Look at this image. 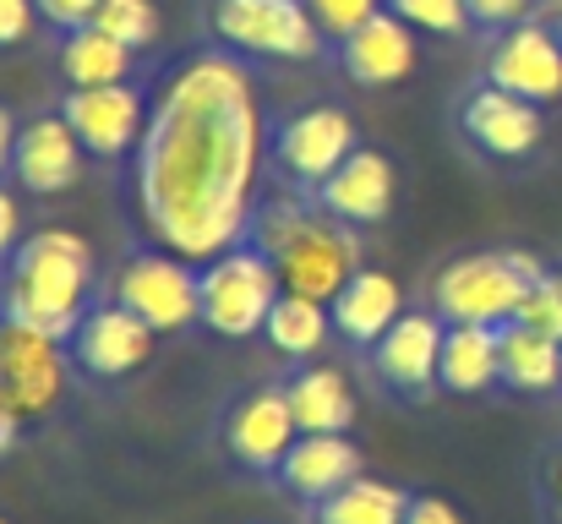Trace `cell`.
<instances>
[{"instance_id":"6da1fadb","label":"cell","mask_w":562,"mask_h":524,"mask_svg":"<svg viewBox=\"0 0 562 524\" xmlns=\"http://www.w3.org/2000/svg\"><path fill=\"white\" fill-rule=\"evenodd\" d=\"M262 175V110L251 71L229 49L191 55L148 104V126L132 159V197L148 235L207 263L251 241V197Z\"/></svg>"},{"instance_id":"7a4b0ae2","label":"cell","mask_w":562,"mask_h":524,"mask_svg":"<svg viewBox=\"0 0 562 524\" xmlns=\"http://www.w3.org/2000/svg\"><path fill=\"white\" fill-rule=\"evenodd\" d=\"M88 306H93V246L60 224L22 235V246L11 252V279L0 290V317L71 339Z\"/></svg>"},{"instance_id":"3957f363","label":"cell","mask_w":562,"mask_h":524,"mask_svg":"<svg viewBox=\"0 0 562 524\" xmlns=\"http://www.w3.org/2000/svg\"><path fill=\"white\" fill-rule=\"evenodd\" d=\"M251 241L273 257L279 279L290 296H312V301H334L356 268H361V230L339 224L323 208H301V202H268L251 224Z\"/></svg>"},{"instance_id":"277c9868","label":"cell","mask_w":562,"mask_h":524,"mask_svg":"<svg viewBox=\"0 0 562 524\" xmlns=\"http://www.w3.org/2000/svg\"><path fill=\"white\" fill-rule=\"evenodd\" d=\"M547 279V263L536 252H464L437 268L431 279V312L442 323H481L508 328L525 312V296Z\"/></svg>"},{"instance_id":"5b68a950","label":"cell","mask_w":562,"mask_h":524,"mask_svg":"<svg viewBox=\"0 0 562 524\" xmlns=\"http://www.w3.org/2000/svg\"><path fill=\"white\" fill-rule=\"evenodd\" d=\"M279 296H284V279L257 241H240L202 263V328H213L218 339L262 334Z\"/></svg>"},{"instance_id":"8992f818","label":"cell","mask_w":562,"mask_h":524,"mask_svg":"<svg viewBox=\"0 0 562 524\" xmlns=\"http://www.w3.org/2000/svg\"><path fill=\"white\" fill-rule=\"evenodd\" d=\"M207 27L235 55H262V60H317L328 38L306 0H213Z\"/></svg>"},{"instance_id":"52a82bcc","label":"cell","mask_w":562,"mask_h":524,"mask_svg":"<svg viewBox=\"0 0 562 524\" xmlns=\"http://www.w3.org/2000/svg\"><path fill=\"white\" fill-rule=\"evenodd\" d=\"M110 301L137 312L154 334H181L191 323H202V268H191L187 257L165 246L132 252L110 279Z\"/></svg>"},{"instance_id":"ba28073f","label":"cell","mask_w":562,"mask_h":524,"mask_svg":"<svg viewBox=\"0 0 562 524\" xmlns=\"http://www.w3.org/2000/svg\"><path fill=\"white\" fill-rule=\"evenodd\" d=\"M66 339L38 334L16 317H0V388L22 421H38L66 393Z\"/></svg>"},{"instance_id":"9c48e42d","label":"cell","mask_w":562,"mask_h":524,"mask_svg":"<svg viewBox=\"0 0 562 524\" xmlns=\"http://www.w3.org/2000/svg\"><path fill=\"white\" fill-rule=\"evenodd\" d=\"M486 82L530 99V104H558L562 99V38L541 22V16H525L514 27H503L492 38V55H486Z\"/></svg>"},{"instance_id":"30bf717a","label":"cell","mask_w":562,"mask_h":524,"mask_svg":"<svg viewBox=\"0 0 562 524\" xmlns=\"http://www.w3.org/2000/svg\"><path fill=\"white\" fill-rule=\"evenodd\" d=\"M356 148H361L356 143V121L339 104H312V110L290 115L279 126V137H273V159H279L284 180L306 186V191H317Z\"/></svg>"},{"instance_id":"8fae6325","label":"cell","mask_w":562,"mask_h":524,"mask_svg":"<svg viewBox=\"0 0 562 524\" xmlns=\"http://www.w3.org/2000/svg\"><path fill=\"white\" fill-rule=\"evenodd\" d=\"M66 349H71V360H77L88 377L121 382V377H132V371L148 366L154 328H148L137 312H126L121 301H99V306H88V317L77 323V334L66 339Z\"/></svg>"},{"instance_id":"7c38bea8","label":"cell","mask_w":562,"mask_h":524,"mask_svg":"<svg viewBox=\"0 0 562 524\" xmlns=\"http://www.w3.org/2000/svg\"><path fill=\"white\" fill-rule=\"evenodd\" d=\"M301 426H295V410H290V393L284 382H262L251 388L246 399H235V410L224 415V448L235 465L246 470H279L284 454L295 448Z\"/></svg>"},{"instance_id":"4fadbf2b","label":"cell","mask_w":562,"mask_h":524,"mask_svg":"<svg viewBox=\"0 0 562 524\" xmlns=\"http://www.w3.org/2000/svg\"><path fill=\"white\" fill-rule=\"evenodd\" d=\"M60 115L71 121V132L82 137V148L93 159H121V154H137L143 143V126H148V104L137 88L126 82H110V88H71Z\"/></svg>"},{"instance_id":"5bb4252c","label":"cell","mask_w":562,"mask_h":524,"mask_svg":"<svg viewBox=\"0 0 562 524\" xmlns=\"http://www.w3.org/2000/svg\"><path fill=\"white\" fill-rule=\"evenodd\" d=\"M459 126L486 159H530L541 148V132H547L541 126V104H530V99H519V93H508L497 82H481L464 99Z\"/></svg>"},{"instance_id":"9a60e30c","label":"cell","mask_w":562,"mask_h":524,"mask_svg":"<svg viewBox=\"0 0 562 524\" xmlns=\"http://www.w3.org/2000/svg\"><path fill=\"white\" fill-rule=\"evenodd\" d=\"M82 137L71 132L66 115H33L22 132H16V148H11V175L22 191L33 197H60L82 180Z\"/></svg>"},{"instance_id":"2e32d148","label":"cell","mask_w":562,"mask_h":524,"mask_svg":"<svg viewBox=\"0 0 562 524\" xmlns=\"http://www.w3.org/2000/svg\"><path fill=\"white\" fill-rule=\"evenodd\" d=\"M393 191H398V170L382 148H356L339 170L328 175L312 197L323 213H334L339 224H356V230H372L393 213Z\"/></svg>"},{"instance_id":"e0dca14e","label":"cell","mask_w":562,"mask_h":524,"mask_svg":"<svg viewBox=\"0 0 562 524\" xmlns=\"http://www.w3.org/2000/svg\"><path fill=\"white\" fill-rule=\"evenodd\" d=\"M442 339L448 323L437 312H404L372 345V371L398 393H426L431 382H442Z\"/></svg>"},{"instance_id":"ac0fdd59","label":"cell","mask_w":562,"mask_h":524,"mask_svg":"<svg viewBox=\"0 0 562 524\" xmlns=\"http://www.w3.org/2000/svg\"><path fill=\"white\" fill-rule=\"evenodd\" d=\"M279 481H284V492L290 498H301V503H328L334 492H345L350 481H361L367 470H361V448L345 437V432H301L295 437V448L284 454V465L273 470Z\"/></svg>"},{"instance_id":"d6986e66","label":"cell","mask_w":562,"mask_h":524,"mask_svg":"<svg viewBox=\"0 0 562 524\" xmlns=\"http://www.w3.org/2000/svg\"><path fill=\"white\" fill-rule=\"evenodd\" d=\"M420 49H415V27L404 16H393L387 5L372 22H361L350 38H339V71L361 88H393L415 71Z\"/></svg>"},{"instance_id":"ffe728a7","label":"cell","mask_w":562,"mask_h":524,"mask_svg":"<svg viewBox=\"0 0 562 524\" xmlns=\"http://www.w3.org/2000/svg\"><path fill=\"white\" fill-rule=\"evenodd\" d=\"M328 312H334V334H339V339L372 349L376 339L404 317V290H398V279L382 274V268H356V279L328 301Z\"/></svg>"},{"instance_id":"44dd1931","label":"cell","mask_w":562,"mask_h":524,"mask_svg":"<svg viewBox=\"0 0 562 524\" xmlns=\"http://www.w3.org/2000/svg\"><path fill=\"white\" fill-rule=\"evenodd\" d=\"M284 393H290V410H295L301 432H350L356 426V388L339 366L312 360L284 382Z\"/></svg>"},{"instance_id":"7402d4cb","label":"cell","mask_w":562,"mask_h":524,"mask_svg":"<svg viewBox=\"0 0 562 524\" xmlns=\"http://www.w3.org/2000/svg\"><path fill=\"white\" fill-rule=\"evenodd\" d=\"M492 382H503V328L448 323V339H442V388L448 393H486Z\"/></svg>"},{"instance_id":"603a6c76","label":"cell","mask_w":562,"mask_h":524,"mask_svg":"<svg viewBox=\"0 0 562 524\" xmlns=\"http://www.w3.org/2000/svg\"><path fill=\"white\" fill-rule=\"evenodd\" d=\"M503 382L514 393H558L562 388V345L536 334L530 323L503 328Z\"/></svg>"},{"instance_id":"cb8c5ba5","label":"cell","mask_w":562,"mask_h":524,"mask_svg":"<svg viewBox=\"0 0 562 524\" xmlns=\"http://www.w3.org/2000/svg\"><path fill=\"white\" fill-rule=\"evenodd\" d=\"M132 55H137V49H126V44L110 38L104 27H77V33H66V44H60V71H66L71 88H110V82H126Z\"/></svg>"},{"instance_id":"d4e9b609","label":"cell","mask_w":562,"mask_h":524,"mask_svg":"<svg viewBox=\"0 0 562 524\" xmlns=\"http://www.w3.org/2000/svg\"><path fill=\"white\" fill-rule=\"evenodd\" d=\"M268 345L279 349V355H290V360H312L317 349L328 345V334H334V312L323 306V301H312V296H279V306L268 312Z\"/></svg>"},{"instance_id":"484cf974","label":"cell","mask_w":562,"mask_h":524,"mask_svg":"<svg viewBox=\"0 0 562 524\" xmlns=\"http://www.w3.org/2000/svg\"><path fill=\"white\" fill-rule=\"evenodd\" d=\"M404 514H409L404 487L372 481V476H361L345 492H334L328 503H317V524H404Z\"/></svg>"},{"instance_id":"4316f807","label":"cell","mask_w":562,"mask_h":524,"mask_svg":"<svg viewBox=\"0 0 562 524\" xmlns=\"http://www.w3.org/2000/svg\"><path fill=\"white\" fill-rule=\"evenodd\" d=\"M93 27H104L126 49H148L159 38V5L154 0H104L99 16H93Z\"/></svg>"},{"instance_id":"83f0119b","label":"cell","mask_w":562,"mask_h":524,"mask_svg":"<svg viewBox=\"0 0 562 524\" xmlns=\"http://www.w3.org/2000/svg\"><path fill=\"white\" fill-rule=\"evenodd\" d=\"M387 11L404 16L409 27L442 33V38H453V33L470 27V5H464V0H387Z\"/></svg>"},{"instance_id":"f1b7e54d","label":"cell","mask_w":562,"mask_h":524,"mask_svg":"<svg viewBox=\"0 0 562 524\" xmlns=\"http://www.w3.org/2000/svg\"><path fill=\"white\" fill-rule=\"evenodd\" d=\"M519 323H530L536 334H547V339H558V345H562V274H552V268H547V279L525 296Z\"/></svg>"},{"instance_id":"f546056e","label":"cell","mask_w":562,"mask_h":524,"mask_svg":"<svg viewBox=\"0 0 562 524\" xmlns=\"http://www.w3.org/2000/svg\"><path fill=\"white\" fill-rule=\"evenodd\" d=\"M312 5V16H317V27L339 44V38H350L361 22H372L376 11L387 5V0H306Z\"/></svg>"},{"instance_id":"4dcf8cb0","label":"cell","mask_w":562,"mask_h":524,"mask_svg":"<svg viewBox=\"0 0 562 524\" xmlns=\"http://www.w3.org/2000/svg\"><path fill=\"white\" fill-rule=\"evenodd\" d=\"M33 5H38V16H44L49 27L77 33V27H93V16H99L104 0H33Z\"/></svg>"},{"instance_id":"1f68e13d","label":"cell","mask_w":562,"mask_h":524,"mask_svg":"<svg viewBox=\"0 0 562 524\" xmlns=\"http://www.w3.org/2000/svg\"><path fill=\"white\" fill-rule=\"evenodd\" d=\"M464 5H470V22H481V27H492V33H503V27L536 16V0H464Z\"/></svg>"},{"instance_id":"d6a6232c","label":"cell","mask_w":562,"mask_h":524,"mask_svg":"<svg viewBox=\"0 0 562 524\" xmlns=\"http://www.w3.org/2000/svg\"><path fill=\"white\" fill-rule=\"evenodd\" d=\"M33 22H38V5H33V0H0V49L27 44Z\"/></svg>"},{"instance_id":"836d02e7","label":"cell","mask_w":562,"mask_h":524,"mask_svg":"<svg viewBox=\"0 0 562 524\" xmlns=\"http://www.w3.org/2000/svg\"><path fill=\"white\" fill-rule=\"evenodd\" d=\"M404 524H464V514H459L448 498H409Z\"/></svg>"},{"instance_id":"e575fe53","label":"cell","mask_w":562,"mask_h":524,"mask_svg":"<svg viewBox=\"0 0 562 524\" xmlns=\"http://www.w3.org/2000/svg\"><path fill=\"white\" fill-rule=\"evenodd\" d=\"M16 230H22V208H16V197L0 186V263L22 246V241H16Z\"/></svg>"},{"instance_id":"d590c367","label":"cell","mask_w":562,"mask_h":524,"mask_svg":"<svg viewBox=\"0 0 562 524\" xmlns=\"http://www.w3.org/2000/svg\"><path fill=\"white\" fill-rule=\"evenodd\" d=\"M541 481H547V509H552V520H562V448L547 459Z\"/></svg>"},{"instance_id":"8d00e7d4","label":"cell","mask_w":562,"mask_h":524,"mask_svg":"<svg viewBox=\"0 0 562 524\" xmlns=\"http://www.w3.org/2000/svg\"><path fill=\"white\" fill-rule=\"evenodd\" d=\"M16 426H22V415H16V404L5 399V388H0V454L16 443Z\"/></svg>"},{"instance_id":"74e56055","label":"cell","mask_w":562,"mask_h":524,"mask_svg":"<svg viewBox=\"0 0 562 524\" xmlns=\"http://www.w3.org/2000/svg\"><path fill=\"white\" fill-rule=\"evenodd\" d=\"M16 132H22V126H16V121H11V110L0 104V170H11V148H16Z\"/></svg>"},{"instance_id":"f35d334b","label":"cell","mask_w":562,"mask_h":524,"mask_svg":"<svg viewBox=\"0 0 562 524\" xmlns=\"http://www.w3.org/2000/svg\"><path fill=\"white\" fill-rule=\"evenodd\" d=\"M536 16H541V22H547V27H552V33L562 38V0H552V5H541Z\"/></svg>"},{"instance_id":"ab89813d","label":"cell","mask_w":562,"mask_h":524,"mask_svg":"<svg viewBox=\"0 0 562 524\" xmlns=\"http://www.w3.org/2000/svg\"><path fill=\"white\" fill-rule=\"evenodd\" d=\"M0 524H11V520H0Z\"/></svg>"},{"instance_id":"60d3db41","label":"cell","mask_w":562,"mask_h":524,"mask_svg":"<svg viewBox=\"0 0 562 524\" xmlns=\"http://www.w3.org/2000/svg\"><path fill=\"white\" fill-rule=\"evenodd\" d=\"M552 524H562V520H552Z\"/></svg>"}]
</instances>
